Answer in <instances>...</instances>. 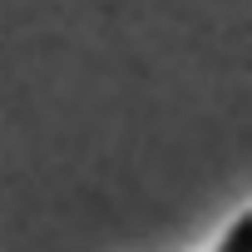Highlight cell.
Here are the masks:
<instances>
[{"instance_id":"6da1fadb","label":"cell","mask_w":252,"mask_h":252,"mask_svg":"<svg viewBox=\"0 0 252 252\" xmlns=\"http://www.w3.org/2000/svg\"><path fill=\"white\" fill-rule=\"evenodd\" d=\"M242 247H252V218H237L222 237V252H242Z\"/></svg>"}]
</instances>
